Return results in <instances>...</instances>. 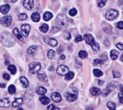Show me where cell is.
Wrapping results in <instances>:
<instances>
[{
    "label": "cell",
    "instance_id": "obj_1",
    "mask_svg": "<svg viewBox=\"0 0 123 110\" xmlns=\"http://www.w3.org/2000/svg\"><path fill=\"white\" fill-rule=\"evenodd\" d=\"M1 42L6 47H12L15 44V39L8 32H3L0 35Z\"/></svg>",
    "mask_w": 123,
    "mask_h": 110
},
{
    "label": "cell",
    "instance_id": "obj_2",
    "mask_svg": "<svg viewBox=\"0 0 123 110\" xmlns=\"http://www.w3.org/2000/svg\"><path fill=\"white\" fill-rule=\"evenodd\" d=\"M84 39L86 44H88L92 46V50L95 51V52L99 51V49H100L99 44H98V43L95 42V40H94V39H93V36H92V35H90V34H86V35H84Z\"/></svg>",
    "mask_w": 123,
    "mask_h": 110
},
{
    "label": "cell",
    "instance_id": "obj_3",
    "mask_svg": "<svg viewBox=\"0 0 123 110\" xmlns=\"http://www.w3.org/2000/svg\"><path fill=\"white\" fill-rule=\"evenodd\" d=\"M55 23L59 28H66L68 26V18L64 13H60L57 16Z\"/></svg>",
    "mask_w": 123,
    "mask_h": 110
},
{
    "label": "cell",
    "instance_id": "obj_4",
    "mask_svg": "<svg viewBox=\"0 0 123 110\" xmlns=\"http://www.w3.org/2000/svg\"><path fill=\"white\" fill-rule=\"evenodd\" d=\"M65 97L68 102H74L77 99L78 97V90L76 89H71L69 91L65 94Z\"/></svg>",
    "mask_w": 123,
    "mask_h": 110
},
{
    "label": "cell",
    "instance_id": "obj_5",
    "mask_svg": "<svg viewBox=\"0 0 123 110\" xmlns=\"http://www.w3.org/2000/svg\"><path fill=\"white\" fill-rule=\"evenodd\" d=\"M118 15H119V12L117 10H115V9H109V10H107V12H106L105 17L108 21H113L118 16Z\"/></svg>",
    "mask_w": 123,
    "mask_h": 110
},
{
    "label": "cell",
    "instance_id": "obj_6",
    "mask_svg": "<svg viewBox=\"0 0 123 110\" xmlns=\"http://www.w3.org/2000/svg\"><path fill=\"white\" fill-rule=\"evenodd\" d=\"M41 66L40 62H33L29 64V71H30V72L32 74H36L40 70H41Z\"/></svg>",
    "mask_w": 123,
    "mask_h": 110
},
{
    "label": "cell",
    "instance_id": "obj_7",
    "mask_svg": "<svg viewBox=\"0 0 123 110\" xmlns=\"http://www.w3.org/2000/svg\"><path fill=\"white\" fill-rule=\"evenodd\" d=\"M12 22V18L11 16H4L3 17H2L0 19V23H1L2 26H5V27H7L11 25Z\"/></svg>",
    "mask_w": 123,
    "mask_h": 110
},
{
    "label": "cell",
    "instance_id": "obj_8",
    "mask_svg": "<svg viewBox=\"0 0 123 110\" xmlns=\"http://www.w3.org/2000/svg\"><path fill=\"white\" fill-rule=\"evenodd\" d=\"M69 72V67L65 65L59 66L57 67V69H56V72H57L58 75H60V76H65Z\"/></svg>",
    "mask_w": 123,
    "mask_h": 110
},
{
    "label": "cell",
    "instance_id": "obj_9",
    "mask_svg": "<svg viewBox=\"0 0 123 110\" xmlns=\"http://www.w3.org/2000/svg\"><path fill=\"white\" fill-rule=\"evenodd\" d=\"M44 42L52 47H55V46H57V44H58V41L56 40L55 39H53V38H50L48 36L44 37Z\"/></svg>",
    "mask_w": 123,
    "mask_h": 110
},
{
    "label": "cell",
    "instance_id": "obj_10",
    "mask_svg": "<svg viewBox=\"0 0 123 110\" xmlns=\"http://www.w3.org/2000/svg\"><path fill=\"white\" fill-rule=\"evenodd\" d=\"M21 30H22V35H23L24 37H28V35H29L30 30H31V26L28 24H23L21 27Z\"/></svg>",
    "mask_w": 123,
    "mask_h": 110
},
{
    "label": "cell",
    "instance_id": "obj_11",
    "mask_svg": "<svg viewBox=\"0 0 123 110\" xmlns=\"http://www.w3.org/2000/svg\"><path fill=\"white\" fill-rule=\"evenodd\" d=\"M23 6L27 10H31L34 7V0H24Z\"/></svg>",
    "mask_w": 123,
    "mask_h": 110
},
{
    "label": "cell",
    "instance_id": "obj_12",
    "mask_svg": "<svg viewBox=\"0 0 123 110\" xmlns=\"http://www.w3.org/2000/svg\"><path fill=\"white\" fill-rule=\"evenodd\" d=\"M10 106V100L8 98H3L0 99V107L8 108Z\"/></svg>",
    "mask_w": 123,
    "mask_h": 110
},
{
    "label": "cell",
    "instance_id": "obj_13",
    "mask_svg": "<svg viewBox=\"0 0 123 110\" xmlns=\"http://www.w3.org/2000/svg\"><path fill=\"white\" fill-rule=\"evenodd\" d=\"M51 99L54 102H55V103H59V102L61 101L62 98H61V95H60L58 92H54L51 94Z\"/></svg>",
    "mask_w": 123,
    "mask_h": 110
},
{
    "label": "cell",
    "instance_id": "obj_14",
    "mask_svg": "<svg viewBox=\"0 0 123 110\" xmlns=\"http://www.w3.org/2000/svg\"><path fill=\"white\" fill-rule=\"evenodd\" d=\"M22 103H23V99H22V98H16L13 100L12 105V107H14V108H18L22 105Z\"/></svg>",
    "mask_w": 123,
    "mask_h": 110
},
{
    "label": "cell",
    "instance_id": "obj_15",
    "mask_svg": "<svg viewBox=\"0 0 123 110\" xmlns=\"http://www.w3.org/2000/svg\"><path fill=\"white\" fill-rule=\"evenodd\" d=\"M10 10V6L8 4H3L0 7V12L3 14H7Z\"/></svg>",
    "mask_w": 123,
    "mask_h": 110
},
{
    "label": "cell",
    "instance_id": "obj_16",
    "mask_svg": "<svg viewBox=\"0 0 123 110\" xmlns=\"http://www.w3.org/2000/svg\"><path fill=\"white\" fill-rule=\"evenodd\" d=\"M36 92H37V94H38L39 95H44L45 93L47 92L46 89L44 88V87L42 86H38L37 87V89H36Z\"/></svg>",
    "mask_w": 123,
    "mask_h": 110
},
{
    "label": "cell",
    "instance_id": "obj_17",
    "mask_svg": "<svg viewBox=\"0 0 123 110\" xmlns=\"http://www.w3.org/2000/svg\"><path fill=\"white\" fill-rule=\"evenodd\" d=\"M12 32H13V35H14L15 36L17 37V39H19L20 41L23 40V38H22V35L19 32V31H18V28H15V29H13Z\"/></svg>",
    "mask_w": 123,
    "mask_h": 110
},
{
    "label": "cell",
    "instance_id": "obj_18",
    "mask_svg": "<svg viewBox=\"0 0 123 110\" xmlns=\"http://www.w3.org/2000/svg\"><path fill=\"white\" fill-rule=\"evenodd\" d=\"M90 93L92 95L98 96V95H99L102 92H101V90H100V89L96 88V87H92V88L90 89Z\"/></svg>",
    "mask_w": 123,
    "mask_h": 110
},
{
    "label": "cell",
    "instance_id": "obj_19",
    "mask_svg": "<svg viewBox=\"0 0 123 110\" xmlns=\"http://www.w3.org/2000/svg\"><path fill=\"white\" fill-rule=\"evenodd\" d=\"M40 101H41V103L42 104H44V105H46V104H49L50 102V99H49L48 97H46V96H44V95H41V97L39 98Z\"/></svg>",
    "mask_w": 123,
    "mask_h": 110
},
{
    "label": "cell",
    "instance_id": "obj_20",
    "mask_svg": "<svg viewBox=\"0 0 123 110\" xmlns=\"http://www.w3.org/2000/svg\"><path fill=\"white\" fill-rule=\"evenodd\" d=\"M20 81H21V83H22V86H23L24 88H27L28 86H29V81H28V80L26 79L25 77H20Z\"/></svg>",
    "mask_w": 123,
    "mask_h": 110
},
{
    "label": "cell",
    "instance_id": "obj_21",
    "mask_svg": "<svg viewBox=\"0 0 123 110\" xmlns=\"http://www.w3.org/2000/svg\"><path fill=\"white\" fill-rule=\"evenodd\" d=\"M31 20L33 21L34 22H38L40 21V19H41V16H40V14L38 12H33L32 14H31Z\"/></svg>",
    "mask_w": 123,
    "mask_h": 110
},
{
    "label": "cell",
    "instance_id": "obj_22",
    "mask_svg": "<svg viewBox=\"0 0 123 110\" xmlns=\"http://www.w3.org/2000/svg\"><path fill=\"white\" fill-rule=\"evenodd\" d=\"M118 55H119V53L117 52L116 49H112V50H111V52H110V57H111V58L112 60L117 59V58H118Z\"/></svg>",
    "mask_w": 123,
    "mask_h": 110
},
{
    "label": "cell",
    "instance_id": "obj_23",
    "mask_svg": "<svg viewBox=\"0 0 123 110\" xmlns=\"http://www.w3.org/2000/svg\"><path fill=\"white\" fill-rule=\"evenodd\" d=\"M52 17H53V14L50 12H45L44 15H43V19H44V21H45V22L50 21V19H52Z\"/></svg>",
    "mask_w": 123,
    "mask_h": 110
},
{
    "label": "cell",
    "instance_id": "obj_24",
    "mask_svg": "<svg viewBox=\"0 0 123 110\" xmlns=\"http://www.w3.org/2000/svg\"><path fill=\"white\" fill-rule=\"evenodd\" d=\"M37 47L35 46V45H33V46H31L29 49H27V53L30 55H32L37 52Z\"/></svg>",
    "mask_w": 123,
    "mask_h": 110
},
{
    "label": "cell",
    "instance_id": "obj_25",
    "mask_svg": "<svg viewBox=\"0 0 123 110\" xmlns=\"http://www.w3.org/2000/svg\"><path fill=\"white\" fill-rule=\"evenodd\" d=\"M49 30V26L47 24H42L41 26H40V31L41 32H43V33H46L47 31H48Z\"/></svg>",
    "mask_w": 123,
    "mask_h": 110
},
{
    "label": "cell",
    "instance_id": "obj_26",
    "mask_svg": "<svg viewBox=\"0 0 123 110\" xmlns=\"http://www.w3.org/2000/svg\"><path fill=\"white\" fill-rule=\"evenodd\" d=\"M79 57L80 58H83V59L87 58H88V53H87L86 51H84V50H80L79 52Z\"/></svg>",
    "mask_w": 123,
    "mask_h": 110
},
{
    "label": "cell",
    "instance_id": "obj_27",
    "mask_svg": "<svg viewBox=\"0 0 123 110\" xmlns=\"http://www.w3.org/2000/svg\"><path fill=\"white\" fill-rule=\"evenodd\" d=\"M107 108H108V109H110V110H116L117 105H116V104L113 103V102H111V101L107 102Z\"/></svg>",
    "mask_w": 123,
    "mask_h": 110
},
{
    "label": "cell",
    "instance_id": "obj_28",
    "mask_svg": "<svg viewBox=\"0 0 123 110\" xmlns=\"http://www.w3.org/2000/svg\"><path fill=\"white\" fill-rule=\"evenodd\" d=\"M93 74H94V76L97 77H101L103 76V72L99 69H94L93 70Z\"/></svg>",
    "mask_w": 123,
    "mask_h": 110
},
{
    "label": "cell",
    "instance_id": "obj_29",
    "mask_svg": "<svg viewBox=\"0 0 123 110\" xmlns=\"http://www.w3.org/2000/svg\"><path fill=\"white\" fill-rule=\"evenodd\" d=\"M74 73L73 72H69L65 76V80H67V81H70V80L74 78Z\"/></svg>",
    "mask_w": 123,
    "mask_h": 110
},
{
    "label": "cell",
    "instance_id": "obj_30",
    "mask_svg": "<svg viewBox=\"0 0 123 110\" xmlns=\"http://www.w3.org/2000/svg\"><path fill=\"white\" fill-rule=\"evenodd\" d=\"M37 77H38V79L41 81H47V77L45 73H39Z\"/></svg>",
    "mask_w": 123,
    "mask_h": 110
},
{
    "label": "cell",
    "instance_id": "obj_31",
    "mask_svg": "<svg viewBox=\"0 0 123 110\" xmlns=\"http://www.w3.org/2000/svg\"><path fill=\"white\" fill-rule=\"evenodd\" d=\"M47 57H48L50 59H53V58L55 57V52L54 50H52V49H50V50L48 51V53H47Z\"/></svg>",
    "mask_w": 123,
    "mask_h": 110
},
{
    "label": "cell",
    "instance_id": "obj_32",
    "mask_svg": "<svg viewBox=\"0 0 123 110\" xmlns=\"http://www.w3.org/2000/svg\"><path fill=\"white\" fill-rule=\"evenodd\" d=\"M7 69H8V71L10 72V73H11V74H12V75L16 74L17 67H15L14 65H9V66H8V67H7Z\"/></svg>",
    "mask_w": 123,
    "mask_h": 110
},
{
    "label": "cell",
    "instance_id": "obj_33",
    "mask_svg": "<svg viewBox=\"0 0 123 110\" xmlns=\"http://www.w3.org/2000/svg\"><path fill=\"white\" fill-rule=\"evenodd\" d=\"M7 91H8L9 94H13L16 92V88H15V86H13V85H10V86H8V89H7Z\"/></svg>",
    "mask_w": 123,
    "mask_h": 110
},
{
    "label": "cell",
    "instance_id": "obj_34",
    "mask_svg": "<svg viewBox=\"0 0 123 110\" xmlns=\"http://www.w3.org/2000/svg\"><path fill=\"white\" fill-rule=\"evenodd\" d=\"M107 0H98V6L99 7H103L105 6Z\"/></svg>",
    "mask_w": 123,
    "mask_h": 110
},
{
    "label": "cell",
    "instance_id": "obj_35",
    "mask_svg": "<svg viewBox=\"0 0 123 110\" xmlns=\"http://www.w3.org/2000/svg\"><path fill=\"white\" fill-rule=\"evenodd\" d=\"M26 18H27V15H26V13H20V14L18 15V19H19L20 21H24V20H26Z\"/></svg>",
    "mask_w": 123,
    "mask_h": 110
},
{
    "label": "cell",
    "instance_id": "obj_36",
    "mask_svg": "<svg viewBox=\"0 0 123 110\" xmlns=\"http://www.w3.org/2000/svg\"><path fill=\"white\" fill-rule=\"evenodd\" d=\"M111 91H112V90H111V89L109 88L108 86H107V88L105 89V90H104V91H103V96H107V95H108V94H110V93H111Z\"/></svg>",
    "mask_w": 123,
    "mask_h": 110
},
{
    "label": "cell",
    "instance_id": "obj_37",
    "mask_svg": "<svg viewBox=\"0 0 123 110\" xmlns=\"http://www.w3.org/2000/svg\"><path fill=\"white\" fill-rule=\"evenodd\" d=\"M69 14L71 16H74L75 15L77 14V10H76V8H71L70 10L69 11Z\"/></svg>",
    "mask_w": 123,
    "mask_h": 110
},
{
    "label": "cell",
    "instance_id": "obj_38",
    "mask_svg": "<svg viewBox=\"0 0 123 110\" xmlns=\"http://www.w3.org/2000/svg\"><path fill=\"white\" fill-rule=\"evenodd\" d=\"M103 62H104L103 60L98 58V59H95V60L93 61V64H94V65H101V64H103Z\"/></svg>",
    "mask_w": 123,
    "mask_h": 110
},
{
    "label": "cell",
    "instance_id": "obj_39",
    "mask_svg": "<svg viewBox=\"0 0 123 110\" xmlns=\"http://www.w3.org/2000/svg\"><path fill=\"white\" fill-rule=\"evenodd\" d=\"M64 37H65V39H66L67 40L70 39H71V35H70V33H69V32H68V31L65 32V33H64Z\"/></svg>",
    "mask_w": 123,
    "mask_h": 110
},
{
    "label": "cell",
    "instance_id": "obj_40",
    "mask_svg": "<svg viewBox=\"0 0 123 110\" xmlns=\"http://www.w3.org/2000/svg\"><path fill=\"white\" fill-rule=\"evenodd\" d=\"M47 109H48V110H60V109L57 107H55L54 104H50Z\"/></svg>",
    "mask_w": 123,
    "mask_h": 110
},
{
    "label": "cell",
    "instance_id": "obj_41",
    "mask_svg": "<svg viewBox=\"0 0 123 110\" xmlns=\"http://www.w3.org/2000/svg\"><path fill=\"white\" fill-rule=\"evenodd\" d=\"M112 73H113V77H114V78H119V77H121V74L120 72H118L113 71Z\"/></svg>",
    "mask_w": 123,
    "mask_h": 110
},
{
    "label": "cell",
    "instance_id": "obj_42",
    "mask_svg": "<svg viewBox=\"0 0 123 110\" xmlns=\"http://www.w3.org/2000/svg\"><path fill=\"white\" fill-rule=\"evenodd\" d=\"M117 27L118 28L119 30H123V22H119L117 24Z\"/></svg>",
    "mask_w": 123,
    "mask_h": 110
},
{
    "label": "cell",
    "instance_id": "obj_43",
    "mask_svg": "<svg viewBox=\"0 0 123 110\" xmlns=\"http://www.w3.org/2000/svg\"><path fill=\"white\" fill-rule=\"evenodd\" d=\"M75 67H76V68H80L82 67V63L79 61H78L77 59L75 60Z\"/></svg>",
    "mask_w": 123,
    "mask_h": 110
},
{
    "label": "cell",
    "instance_id": "obj_44",
    "mask_svg": "<svg viewBox=\"0 0 123 110\" xmlns=\"http://www.w3.org/2000/svg\"><path fill=\"white\" fill-rule=\"evenodd\" d=\"M82 40H83V38H82L81 35H78V36H76V38H75V42H76V43L81 42Z\"/></svg>",
    "mask_w": 123,
    "mask_h": 110
},
{
    "label": "cell",
    "instance_id": "obj_45",
    "mask_svg": "<svg viewBox=\"0 0 123 110\" xmlns=\"http://www.w3.org/2000/svg\"><path fill=\"white\" fill-rule=\"evenodd\" d=\"M3 79H5L6 81H9V80H10V76L7 73H3Z\"/></svg>",
    "mask_w": 123,
    "mask_h": 110
},
{
    "label": "cell",
    "instance_id": "obj_46",
    "mask_svg": "<svg viewBox=\"0 0 123 110\" xmlns=\"http://www.w3.org/2000/svg\"><path fill=\"white\" fill-rule=\"evenodd\" d=\"M118 97H119V99H120V103L123 104V93H119Z\"/></svg>",
    "mask_w": 123,
    "mask_h": 110
},
{
    "label": "cell",
    "instance_id": "obj_47",
    "mask_svg": "<svg viewBox=\"0 0 123 110\" xmlns=\"http://www.w3.org/2000/svg\"><path fill=\"white\" fill-rule=\"evenodd\" d=\"M117 47L120 49V50H123V44H122V43L117 44Z\"/></svg>",
    "mask_w": 123,
    "mask_h": 110
},
{
    "label": "cell",
    "instance_id": "obj_48",
    "mask_svg": "<svg viewBox=\"0 0 123 110\" xmlns=\"http://www.w3.org/2000/svg\"><path fill=\"white\" fill-rule=\"evenodd\" d=\"M104 84V81H101V80H98V85H100V86H103Z\"/></svg>",
    "mask_w": 123,
    "mask_h": 110
},
{
    "label": "cell",
    "instance_id": "obj_49",
    "mask_svg": "<svg viewBox=\"0 0 123 110\" xmlns=\"http://www.w3.org/2000/svg\"><path fill=\"white\" fill-rule=\"evenodd\" d=\"M119 90H120V91L123 93V85H121L120 86H119Z\"/></svg>",
    "mask_w": 123,
    "mask_h": 110
},
{
    "label": "cell",
    "instance_id": "obj_50",
    "mask_svg": "<svg viewBox=\"0 0 123 110\" xmlns=\"http://www.w3.org/2000/svg\"><path fill=\"white\" fill-rule=\"evenodd\" d=\"M0 87H1V88H5L6 85H5L4 83H0Z\"/></svg>",
    "mask_w": 123,
    "mask_h": 110
},
{
    "label": "cell",
    "instance_id": "obj_51",
    "mask_svg": "<svg viewBox=\"0 0 123 110\" xmlns=\"http://www.w3.org/2000/svg\"><path fill=\"white\" fill-rule=\"evenodd\" d=\"M86 110H93V108H92V107H91V106H89V107H88V108H87Z\"/></svg>",
    "mask_w": 123,
    "mask_h": 110
},
{
    "label": "cell",
    "instance_id": "obj_52",
    "mask_svg": "<svg viewBox=\"0 0 123 110\" xmlns=\"http://www.w3.org/2000/svg\"><path fill=\"white\" fill-rule=\"evenodd\" d=\"M60 58H61L62 60L65 59V55H61V56H60Z\"/></svg>",
    "mask_w": 123,
    "mask_h": 110
},
{
    "label": "cell",
    "instance_id": "obj_53",
    "mask_svg": "<svg viewBox=\"0 0 123 110\" xmlns=\"http://www.w3.org/2000/svg\"><path fill=\"white\" fill-rule=\"evenodd\" d=\"M102 58H103V59H104V60H106V59H107V56H106L105 54L103 55V56H102Z\"/></svg>",
    "mask_w": 123,
    "mask_h": 110
},
{
    "label": "cell",
    "instance_id": "obj_54",
    "mask_svg": "<svg viewBox=\"0 0 123 110\" xmlns=\"http://www.w3.org/2000/svg\"><path fill=\"white\" fill-rule=\"evenodd\" d=\"M121 61H122V62H123V54H122V58H121Z\"/></svg>",
    "mask_w": 123,
    "mask_h": 110
},
{
    "label": "cell",
    "instance_id": "obj_55",
    "mask_svg": "<svg viewBox=\"0 0 123 110\" xmlns=\"http://www.w3.org/2000/svg\"><path fill=\"white\" fill-rule=\"evenodd\" d=\"M18 0H12V3H15V2H17Z\"/></svg>",
    "mask_w": 123,
    "mask_h": 110
},
{
    "label": "cell",
    "instance_id": "obj_56",
    "mask_svg": "<svg viewBox=\"0 0 123 110\" xmlns=\"http://www.w3.org/2000/svg\"><path fill=\"white\" fill-rule=\"evenodd\" d=\"M18 110H23V109H21V108H20V109H18Z\"/></svg>",
    "mask_w": 123,
    "mask_h": 110
}]
</instances>
